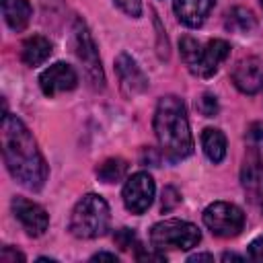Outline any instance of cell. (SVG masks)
<instances>
[{
	"label": "cell",
	"mask_w": 263,
	"mask_h": 263,
	"mask_svg": "<svg viewBox=\"0 0 263 263\" xmlns=\"http://www.w3.org/2000/svg\"><path fill=\"white\" fill-rule=\"evenodd\" d=\"M214 4L216 0H173V10L183 25L199 27L214 8Z\"/></svg>",
	"instance_id": "cell-14"
},
{
	"label": "cell",
	"mask_w": 263,
	"mask_h": 263,
	"mask_svg": "<svg viewBox=\"0 0 263 263\" xmlns=\"http://www.w3.org/2000/svg\"><path fill=\"white\" fill-rule=\"evenodd\" d=\"M222 261H242L240 255H234V253H224L222 255Z\"/></svg>",
	"instance_id": "cell-29"
},
{
	"label": "cell",
	"mask_w": 263,
	"mask_h": 263,
	"mask_svg": "<svg viewBox=\"0 0 263 263\" xmlns=\"http://www.w3.org/2000/svg\"><path fill=\"white\" fill-rule=\"evenodd\" d=\"M232 82L245 95H255L263 88V62L259 58H242L232 68Z\"/></svg>",
	"instance_id": "cell-13"
},
{
	"label": "cell",
	"mask_w": 263,
	"mask_h": 263,
	"mask_svg": "<svg viewBox=\"0 0 263 263\" xmlns=\"http://www.w3.org/2000/svg\"><path fill=\"white\" fill-rule=\"evenodd\" d=\"M218 99L210 92H203L199 99H197V111L203 115V117H214L218 113Z\"/></svg>",
	"instance_id": "cell-20"
},
{
	"label": "cell",
	"mask_w": 263,
	"mask_h": 263,
	"mask_svg": "<svg viewBox=\"0 0 263 263\" xmlns=\"http://www.w3.org/2000/svg\"><path fill=\"white\" fill-rule=\"evenodd\" d=\"M189 261L191 263H195V261H214V257L210 253H197V255H191Z\"/></svg>",
	"instance_id": "cell-28"
},
{
	"label": "cell",
	"mask_w": 263,
	"mask_h": 263,
	"mask_svg": "<svg viewBox=\"0 0 263 263\" xmlns=\"http://www.w3.org/2000/svg\"><path fill=\"white\" fill-rule=\"evenodd\" d=\"M90 261H115V263H117V255H115V253H105V251H101V253L92 255Z\"/></svg>",
	"instance_id": "cell-27"
},
{
	"label": "cell",
	"mask_w": 263,
	"mask_h": 263,
	"mask_svg": "<svg viewBox=\"0 0 263 263\" xmlns=\"http://www.w3.org/2000/svg\"><path fill=\"white\" fill-rule=\"evenodd\" d=\"M76 84H78V74L66 62L51 64L39 76V86H41L43 95H47V97H55L60 92H68V90L76 88Z\"/></svg>",
	"instance_id": "cell-11"
},
{
	"label": "cell",
	"mask_w": 263,
	"mask_h": 263,
	"mask_svg": "<svg viewBox=\"0 0 263 263\" xmlns=\"http://www.w3.org/2000/svg\"><path fill=\"white\" fill-rule=\"evenodd\" d=\"M249 140H253L255 144H261L263 142V125L261 123H253L251 127H249Z\"/></svg>",
	"instance_id": "cell-26"
},
{
	"label": "cell",
	"mask_w": 263,
	"mask_h": 263,
	"mask_svg": "<svg viewBox=\"0 0 263 263\" xmlns=\"http://www.w3.org/2000/svg\"><path fill=\"white\" fill-rule=\"evenodd\" d=\"M181 201V195L177 193L175 187H164L162 191V212H171L173 208H177Z\"/></svg>",
	"instance_id": "cell-22"
},
{
	"label": "cell",
	"mask_w": 263,
	"mask_h": 263,
	"mask_svg": "<svg viewBox=\"0 0 263 263\" xmlns=\"http://www.w3.org/2000/svg\"><path fill=\"white\" fill-rule=\"evenodd\" d=\"M203 224L212 230V234L220 238H230L240 234L245 226V214L234 203L214 201L203 210Z\"/></svg>",
	"instance_id": "cell-7"
},
{
	"label": "cell",
	"mask_w": 263,
	"mask_h": 263,
	"mask_svg": "<svg viewBox=\"0 0 263 263\" xmlns=\"http://www.w3.org/2000/svg\"><path fill=\"white\" fill-rule=\"evenodd\" d=\"M21 55H23V62H25L27 66L35 68V66L43 64V62L51 55V43H49V39H45V37H41V35H33V37H29V39L23 43Z\"/></svg>",
	"instance_id": "cell-16"
},
{
	"label": "cell",
	"mask_w": 263,
	"mask_h": 263,
	"mask_svg": "<svg viewBox=\"0 0 263 263\" xmlns=\"http://www.w3.org/2000/svg\"><path fill=\"white\" fill-rule=\"evenodd\" d=\"M125 173H127V162L121 158H109L97 168V177L103 183H117L125 177Z\"/></svg>",
	"instance_id": "cell-19"
},
{
	"label": "cell",
	"mask_w": 263,
	"mask_h": 263,
	"mask_svg": "<svg viewBox=\"0 0 263 263\" xmlns=\"http://www.w3.org/2000/svg\"><path fill=\"white\" fill-rule=\"evenodd\" d=\"M201 146H203L205 156H208L214 164H218V162L224 160V156H226V136H224L220 129H216V127H205V129L201 132Z\"/></svg>",
	"instance_id": "cell-17"
},
{
	"label": "cell",
	"mask_w": 263,
	"mask_h": 263,
	"mask_svg": "<svg viewBox=\"0 0 263 263\" xmlns=\"http://www.w3.org/2000/svg\"><path fill=\"white\" fill-rule=\"evenodd\" d=\"M10 205H12L14 218L21 222V226L25 228V232L29 236H41L47 230L49 216H47V212L39 203L31 201L27 197H14Z\"/></svg>",
	"instance_id": "cell-10"
},
{
	"label": "cell",
	"mask_w": 263,
	"mask_h": 263,
	"mask_svg": "<svg viewBox=\"0 0 263 263\" xmlns=\"http://www.w3.org/2000/svg\"><path fill=\"white\" fill-rule=\"evenodd\" d=\"M115 72L119 76L121 82V90L127 97H138L148 88V78L142 72V68L138 66V62L129 55V53H119L115 58Z\"/></svg>",
	"instance_id": "cell-12"
},
{
	"label": "cell",
	"mask_w": 263,
	"mask_h": 263,
	"mask_svg": "<svg viewBox=\"0 0 263 263\" xmlns=\"http://www.w3.org/2000/svg\"><path fill=\"white\" fill-rule=\"evenodd\" d=\"M109 222L111 214L107 201L97 193H88L74 205L68 228L76 238H97L109 230Z\"/></svg>",
	"instance_id": "cell-3"
},
{
	"label": "cell",
	"mask_w": 263,
	"mask_h": 263,
	"mask_svg": "<svg viewBox=\"0 0 263 263\" xmlns=\"http://www.w3.org/2000/svg\"><path fill=\"white\" fill-rule=\"evenodd\" d=\"M249 257L253 261H263V236L255 238L251 245H249Z\"/></svg>",
	"instance_id": "cell-25"
},
{
	"label": "cell",
	"mask_w": 263,
	"mask_h": 263,
	"mask_svg": "<svg viewBox=\"0 0 263 263\" xmlns=\"http://www.w3.org/2000/svg\"><path fill=\"white\" fill-rule=\"evenodd\" d=\"M261 6H263V0H261Z\"/></svg>",
	"instance_id": "cell-30"
},
{
	"label": "cell",
	"mask_w": 263,
	"mask_h": 263,
	"mask_svg": "<svg viewBox=\"0 0 263 263\" xmlns=\"http://www.w3.org/2000/svg\"><path fill=\"white\" fill-rule=\"evenodd\" d=\"M74 49H76V58L78 62L84 66V72H86V78L90 80L92 88H103L105 86V72H103V66H101V58H99V49H97V43L86 27V23L82 18H76L74 21Z\"/></svg>",
	"instance_id": "cell-6"
},
{
	"label": "cell",
	"mask_w": 263,
	"mask_h": 263,
	"mask_svg": "<svg viewBox=\"0 0 263 263\" xmlns=\"http://www.w3.org/2000/svg\"><path fill=\"white\" fill-rule=\"evenodd\" d=\"M2 14L12 31H23L31 21L33 8L27 0H2Z\"/></svg>",
	"instance_id": "cell-15"
},
{
	"label": "cell",
	"mask_w": 263,
	"mask_h": 263,
	"mask_svg": "<svg viewBox=\"0 0 263 263\" xmlns=\"http://www.w3.org/2000/svg\"><path fill=\"white\" fill-rule=\"evenodd\" d=\"M201 240V232L195 224L185 220H162L152 226L150 230V242L152 247L164 251V249H181L189 251L197 247Z\"/></svg>",
	"instance_id": "cell-5"
},
{
	"label": "cell",
	"mask_w": 263,
	"mask_h": 263,
	"mask_svg": "<svg viewBox=\"0 0 263 263\" xmlns=\"http://www.w3.org/2000/svg\"><path fill=\"white\" fill-rule=\"evenodd\" d=\"M136 259H138V261H156V263H162L166 257H164V253H162L160 249L154 247V251L138 249V251H136Z\"/></svg>",
	"instance_id": "cell-23"
},
{
	"label": "cell",
	"mask_w": 263,
	"mask_h": 263,
	"mask_svg": "<svg viewBox=\"0 0 263 263\" xmlns=\"http://www.w3.org/2000/svg\"><path fill=\"white\" fill-rule=\"evenodd\" d=\"M113 242L121 249V251H127L129 247H136V232L132 228H119L115 230L113 234Z\"/></svg>",
	"instance_id": "cell-21"
},
{
	"label": "cell",
	"mask_w": 263,
	"mask_h": 263,
	"mask_svg": "<svg viewBox=\"0 0 263 263\" xmlns=\"http://www.w3.org/2000/svg\"><path fill=\"white\" fill-rule=\"evenodd\" d=\"M228 53H230V45L224 39H212L205 45H199L193 37L181 39V55L189 72L201 78H210L228 58Z\"/></svg>",
	"instance_id": "cell-4"
},
{
	"label": "cell",
	"mask_w": 263,
	"mask_h": 263,
	"mask_svg": "<svg viewBox=\"0 0 263 263\" xmlns=\"http://www.w3.org/2000/svg\"><path fill=\"white\" fill-rule=\"evenodd\" d=\"M240 185L251 201H263V158L257 146H251L245 152L240 166Z\"/></svg>",
	"instance_id": "cell-9"
},
{
	"label": "cell",
	"mask_w": 263,
	"mask_h": 263,
	"mask_svg": "<svg viewBox=\"0 0 263 263\" xmlns=\"http://www.w3.org/2000/svg\"><path fill=\"white\" fill-rule=\"evenodd\" d=\"M226 27H228V31H232V33H251V31L255 29V16L251 14V10L236 6V8H232V10L228 12V16H226Z\"/></svg>",
	"instance_id": "cell-18"
},
{
	"label": "cell",
	"mask_w": 263,
	"mask_h": 263,
	"mask_svg": "<svg viewBox=\"0 0 263 263\" xmlns=\"http://www.w3.org/2000/svg\"><path fill=\"white\" fill-rule=\"evenodd\" d=\"M0 261L2 263H23L25 261V255L23 253H18V251H14L12 247H4L2 249V253H0Z\"/></svg>",
	"instance_id": "cell-24"
},
{
	"label": "cell",
	"mask_w": 263,
	"mask_h": 263,
	"mask_svg": "<svg viewBox=\"0 0 263 263\" xmlns=\"http://www.w3.org/2000/svg\"><path fill=\"white\" fill-rule=\"evenodd\" d=\"M154 134L162 154L171 162H179L193 152V138L189 132L187 109L179 97L166 95L158 101L154 113Z\"/></svg>",
	"instance_id": "cell-2"
},
{
	"label": "cell",
	"mask_w": 263,
	"mask_h": 263,
	"mask_svg": "<svg viewBox=\"0 0 263 263\" xmlns=\"http://www.w3.org/2000/svg\"><path fill=\"white\" fill-rule=\"evenodd\" d=\"M2 156L8 173L18 185L31 191H39L45 185L49 173L45 158L29 127L10 113L2 117Z\"/></svg>",
	"instance_id": "cell-1"
},
{
	"label": "cell",
	"mask_w": 263,
	"mask_h": 263,
	"mask_svg": "<svg viewBox=\"0 0 263 263\" xmlns=\"http://www.w3.org/2000/svg\"><path fill=\"white\" fill-rule=\"evenodd\" d=\"M154 191V179L148 173H134L123 185V203L132 214H144L152 205Z\"/></svg>",
	"instance_id": "cell-8"
}]
</instances>
